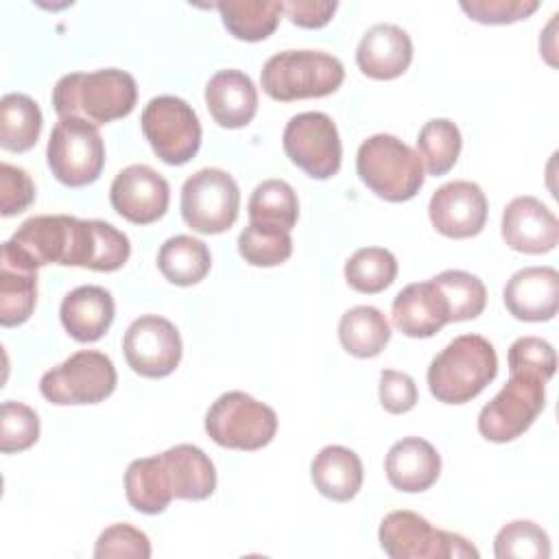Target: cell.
<instances>
[{"instance_id":"f1b7e54d","label":"cell","mask_w":559,"mask_h":559,"mask_svg":"<svg viewBox=\"0 0 559 559\" xmlns=\"http://www.w3.org/2000/svg\"><path fill=\"white\" fill-rule=\"evenodd\" d=\"M39 105L20 92L4 94L0 100V146L11 153L33 148L41 133Z\"/></svg>"},{"instance_id":"d6a6232c","label":"cell","mask_w":559,"mask_h":559,"mask_svg":"<svg viewBox=\"0 0 559 559\" xmlns=\"http://www.w3.org/2000/svg\"><path fill=\"white\" fill-rule=\"evenodd\" d=\"M247 210L251 223H269L290 231L299 216V201L284 179H266L253 188Z\"/></svg>"},{"instance_id":"7bdbcfd3","label":"cell","mask_w":559,"mask_h":559,"mask_svg":"<svg viewBox=\"0 0 559 559\" xmlns=\"http://www.w3.org/2000/svg\"><path fill=\"white\" fill-rule=\"evenodd\" d=\"M378 395H380L382 408L391 415L408 413L417 404V397H419L415 380L408 373L395 371V369L380 371Z\"/></svg>"},{"instance_id":"b9f144b4","label":"cell","mask_w":559,"mask_h":559,"mask_svg":"<svg viewBox=\"0 0 559 559\" xmlns=\"http://www.w3.org/2000/svg\"><path fill=\"white\" fill-rule=\"evenodd\" d=\"M35 199V186L24 168L2 162L0 164V214L15 216Z\"/></svg>"},{"instance_id":"e0dca14e","label":"cell","mask_w":559,"mask_h":559,"mask_svg":"<svg viewBox=\"0 0 559 559\" xmlns=\"http://www.w3.org/2000/svg\"><path fill=\"white\" fill-rule=\"evenodd\" d=\"M502 240L520 253H548L559 242L557 216L535 197H515L502 212Z\"/></svg>"},{"instance_id":"d4e9b609","label":"cell","mask_w":559,"mask_h":559,"mask_svg":"<svg viewBox=\"0 0 559 559\" xmlns=\"http://www.w3.org/2000/svg\"><path fill=\"white\" fill-rule=\"evenodd\" d=\"M310 478L321 496L334 502H347L362 487V463L345 445H325L312 459Z\"/></svg>"},{"instance_id":"8d00e7d4","label":"cell","mask_w":559,"mask_h":559,"mask_svg":"<svg viewBox=\"0 0 559 559\" xmlns=\"http://www.w3.org/2000/svg\"><path fill=\"white\" fill-rule=\"evenodd\" d=\"M493 555L498 559H548L550 537L531 520H513L498 531L493 539Z\"/></svg>"},{"instance_id":"f546056e","label":"cell","mask_w":559,"mask_h":559,"mask_svg":"<svg viewBox=\"0 0 559 559\" xmlns=\"http://www.w3.org/2000/svg\"><path fill=\"white\" fill-rule=\"evenodd\" d=\"M225 28L242 41L266 39L280 24L282 2L275 0H223L214 4Z\"/></svg>"},{"instance_id":"cb8c5ba5","label":"cell","mask_w":559,"mask_h":559,"mask_svg":"<svg viewBox=\"0 0 559 559\" xmlns=\"http://www.w3.org/2000/svg\"><path fill=\"white\" fill-rule=\"evenodd\" d=\"M164 472L173 498L205 500L216 489V467L212 459L192 443H179L162 454Z\"/></svg>"},{"instance_id":"52a82bcc","label":"cell","mask_w":559,"mask_h":559,"mask_svg":"<svg viewBox=\"0 0 559 559\" xmlns=\"http://www.w3.org/2000/svg\"><path fill=\"white\" fill-rule=\"evenodd\" d=\"M382 550L391 559H463L478 557V550L461 535L435 528L415 511H391L378 528Z\"/></svg>"},{"instance_id":"4fadbf2b","label":"cell","mask_w":559,"mask_h":559,"mask_svg":"<svg viewBox=\"0 0 559 559\" xmlns=\"http://www.w3.org/2000/svg\"><path fill=\"white\" fill-rule=\"evenodd\" d=\"M288 159L312 179H330L341 168L343 146L334 120L323 111L293 116L282 135Z\"/></svg>"},{"instance_id":"2e32d148","label":"cell","mask_w":559,"mask_h":559,"mask_svg":"<svg viewBox=\"0 0 559 559\" xmlns=\"http://www.w3.org/2000/svg\"><path fill=\"white\" fill-rule=\"evenodd\" d=\"M428 216L439 234L456 240L472 238L487 223V197L474 181H448L432 192Z\"/></svg>"},{"instance_id":"f35d334b","label":"cell","mask_w":559,"mask_h":559,"mask_svg":"<svg viewBox=\"0 0 559 559\" xmlns=\"http://www.w3.org/2000/svg\"><path fill=\"white\" fill-rule=\"evenodd\" d=\"M509 371H524V373H535L542 380H550L557 369V354L555 347L539 338V336H520L511 343L509 354Z\"/></svg>"},{"instance_id":"277c9868","label":"cell","mask_w":559,"mask_h":559,"mask_svg":"<svg viewBox=\"0 0 559 559\" xmlns=\"http://www.w3.org/2000/svg\"><path fill=\"white\" fill-rule=\"evenodd\" d=\"M356 173L376 197L391 203L413 199L424 186L419 155L391 133H376L358 146Z\"/></svg>"},{"instance_id":"4316f807","label":"cell","mask_w":559,"mask_h":559,"mask_svg":"<svg viewBox=\"0 0 559 559\" xmlns=\"http://www.w3.org/2000/svg\"><path fill=\"white\" fill-rule=\"evenodd\" d=\"M124 493L129 504L146 515H157L170 504L173 491L168 487L159 454L129 463L124 472Z\"/></svg>"},{"instance_id":"9c48e42d","label":"cell","mask_w":559,"mask_h":559,"mask_svg":"<svg viewBox=\"0 0 559 559\" xmlns=\"http://www.w3.org/2000/svg\"><path fill=\"white\" fill-rule=\"evenodd\" d=\"M48 168L68 188L94 183L105 166V144L98 127L81 118H59L46 146Z\"/></svg>"},{"instance_id":"7402d4cb","label":"cell","mask_w":559,"mask_h":559,"mask_svg":"<svg viewBox=\"0 0 559 559\" xmlns=\"http://www.w3.org/2000/svg\"><path fill=\"white\" fill-rule=\"evenodd\" d=\"M205 105L223 129L247 127L258 111V90L240 70H218L205 85Z\"/></svg>"},{"instance_id":"83f0119b","label":"cell","mask_w":559,"mask_h":559,"mask_svg":"<svg viewBox=\"0 0 559 559\" xmlns=\"http://www.w3.org/2000/svg\"><path fill=\"white\" fill-rule=\"evenodd\" d=\"M391 338L386 317L373 306H354L338 321V341L356 358L378 356Z\"/></svg>"},{"instance_id":"7c38bea8","label":"cell","mask_w":559,"mask_h":559,"mask_svg":"<svg viewBox=\"0 0 559 559\" xmlns=\"http://www.w3.org/2000/svg\"><path fill=\"white\" fill-rule=\"evenodd\" d=\"M140 124L155 155L170 166L190 162L201 146L199 116L179 96L164 94L151 98L142 109Z\"/></svg>"},{"instance_id":"60d3db41","label":"cell","mask_w":559,"mask_h":559,"mask_svg":"<svg viewBox=\"0 0 559 559\" xmlns=\"http://www.w3.org/2000/svg\"><path fill=\"white\" fill-rule=\"evenodd\" d=\"M461 9L480 24H513L526 20L539 9L537 0H472L461 2Z\"/></svg>"},{"instance_id":"30bf717a","label":"cell","mask_w":559,"mask_h":559,"mask_svg":"<svg viewBox=\"0 0 559 559\" xmlns=\"http://www.w3.org/2000/svg\"><path fill=\"white\" fill-rule=\"evenodd\" d=\"M116 382V367L107 354L81 349L48 369L39 380V391L48 402L59 406L98 404L114 393Z\"/></svg>"},{"instance_id":"8992f818","label":"cell","mask_w":559,"mask_h":559,"mask_svg":"<svg viewBox=\"0 0 559 559\" xmlns=\"http://www.w3.org/2000/svg\"><path fill=\"white\" fill-rule=\"evenodd\" d=\"M205 432L229 450H260L277 432L275 411L245 391H227L205 413Z\"/></svg>"},{"instance_id":"3957f363","label":"cell","mask_w":559,"mask_h":559,"mask_svg":"<svg viewBox=\"0 0 559 559\" xmlns=\"http://www.w3.org/2000/svg\"><path fill=\"white\" fill-rule=\"evenodd\" d=\"M498 373L493 345L480 334L450 341L428 367V389L443 404H465L483 393Z\"/></svg>"},{"instance_id":"5bb4252c","label":"cell","mask_w":559,"mask_h":559,"mask_svg":"<svg viewBox=\"0 0 559 559\" xmlns=\"http://www.w3.org/2000/svg\"><path fill=\"white\" fill-rule=\"evenodd\" d=\"M127 365L144 378L170 376L181 360V336L173 321L159 314L138 317L124 332Z\"/></svg>"},{"instance_id":"9a60e30c","label":"cell","mask_w":559,"mask_h":559,"mask_svg":"<svg viewBox=\"0 0 559 559\" xmlns=\"http://www.w3.org/2000/svg\"><path fill=\"white\" fill-rule=\"evenodd\" d=\"M111 207L135 225H148L162 218L168 210V181L146 164H131L122 168L109 188Z\"/></svg>"},{"instance_id":"ffe728a7","label":"cell","mask_w":559,"mask_h":559,"mask_svg":"<svg viewBox=\"0 0 559 559\" xmlns=\"http://www.w3.org/2000/svg\"><path fill=\"white\" fill-rule=\"evenodd\" d=\"M413 61V41L395 24H376L358 41L356 63L360 72L376 81H391L406 72Z\"/></svg>"},{"instance_id":"4dcf8cb0","label":"cell","mask_w":559,"mask_h":559,"mask_svg":"<svg viewBox=\"0 0 559 559\" xmlns=\"http://www.w3.org/2000/svg\"><path fill=\"white\" fill-rule=\"evenodd\" d=\"M461 131L448 118L428 120L417 135V155L432 177H441L456 164L461 155Z\"/></svg>"},{"instance_id":"1f68e13d","label":"cell","mask_w":559,"mask_h":559,"mask_svg":"<svg viewBox=\"0 0 559 559\" xmlns=\"http://www.w3.org/2000/svg\"><path fill=\"white\" fill-rule=\"evenodd\" d=\"M37 304V271L0 262V323L15 328L28 321Z\"/></svg>"},{"instance_id":"ee69618b","label":"cell","mask_w":559,"mask_h":559,"mask_svg":"<svg viewBox=\"0 0 559 559\" xmlns=\"http://www.w3.org/2000/svg\"><path fill=\"white\" fill-rule=\"evenodd\" d=\"M336 2L332 0H288L282 2V11L286 13V17L301 26V28H321L325 26L334 11H336Z\"/></svg>"},{"instance_id":"ba28073f","label":"cell","mask_w":559,"mask_h":559,"mask_svg":"<svg viewBox=\"0 0 559 559\" xmlns=\"http://www.w3.org/2000/svg\"><path fill=\"white\" fill-rule=\"evenodd\" d=\"M546 404V380L535 373L513 371L507 384L487 402L478 415V432L493 443L522 437Z\"/></svg>"},{"instance_id":"836d02e7","label":"cell","mask_w":559,"mask_h":559,"mask_svg":"<svg viewBox=\"0 0 559 559\" xmlns=\"http://www.w3.org/2000/svg\"><path fill=\"white\" fill-rule=\"evenodd\" d=\"M397 275V260L384 247H362L345 262L347 284L365 295H376L393 284Z\"/></svg>"},{"instance_id":"7a4b0ae2","label":"cell","mask_w":559,"mask_h":559,"mask_svg":"<svg viewBox=\"0 0 559 559\" xmlns=\"http://www.w3.org/2000/svg\"><path fill=\"white\" fill-rule=\"evenodd\" d=\"M135 100V79L120 68L70 72L52 87V105L59 118H81L94 127L127 118Z\"/></svg>"},{"instance_id":"d590c367","label":"cell","mask_w":559,"mask_h":559,"mask_svg":"<svg viewBox=\"0 0 559 559\" xmlns=\"http://www.w3.org/2000/svg\"><path fill=\"white\" fill-rule=\"evenodd\" d=\"M432 282L439 286V290L448 301L450 321H469L485 310L487 288L480 277L467 271L445 269L437 273Z\"/></svg>"},{"instance_id":"ab89813d","label":"cell","mask_w":559,"mask_h":559,"mask_svg":"<svg viewBox=\"0 0 559 559\" xmlns=\"http://www.w3.org/2000/svg\"><path fill=\"white\" fill-rule=\"evenodd\" d=\"M96 559H111V557H133V559H148L151 557V542L146 533L140 528L120 522L107 526L94 546Z\"/></svg>"},{"instance_id":"44dd1931","label":"cell","mask_w":559,"mask_h":559,"mask_svg":"<svg viewBox=\"0 0 559 559\" xmlns=\"http://www.w3.org/2000/svg\"><path fill=\"white\" fill-rule=\"evenodd\" d=\"M384 472L397 491L419 493L437 483L441 474V456L430 441L421 437H404L389 448Z\"/></svg>"},{"instance_id":"ac0fdd59","label":"cell","mask_w":559,"mask_h":559,"mask_svg":"<svg viewBox=\"0 0 559 559\" xmlns=\"http://www.w3.org/2000/svg\"><path fill=\"white\" fill-rule=\"evenodd\" d=\"M502 299L507 310L520 321H550L559 310V273L552 266H524L515 271Z\"/></svg>"},{"instance_id":"e575fe53","label":"cell","mask_w":559,"mask_h":559,"mask_svg":"<svg viewBox=\"0 0 559 559\" xmlns=\"http://www.w3.org/2000/svg\"><path fill=\"white\" fill-rule=\"evenodd\" d=\"M238 253L251 266H277L293 253L290 231L269 223H249L238 236Z\"/></svg>"},{"instance_id":"484cf974","label":"cell","mask_w":559,"mask_h":559,"mask_svg":"<svg viewBox=\"0 0 559 559\" xmlns=\"http://www.w3.org/2000/svg\"><path fill=\"white\" fill-rule=\"evenodd\" d=\"M210 266L207 245L186 234L168 238L157 251V269L175 286L199 284L210 273Z\"/></svg>"},{"instance_id":"6da1fadb","label":"cell","mask_w":559,"mask_h":559,"mask_svg":"<svg viewBox=\"0 0 559 559\" xmlns=\"http://www.w3.org/2000/svg\"><path fill=\"white\" fill-rule=\"evenodd\" d=\"M131 255L124 231L98 218L68 214H39L26 218L2 242V260L13 266L37 271L44 264L83 266L92 271H118Z\"/></svg>"},{"instance_id":"603a6c76","label":"cell","mask_w":559,"mask_h":559,"mask_svg":"<svg viewBox=\"0 0 559 559\" xmlns=\"http://www.w3.org/2000/svg\"><path fill=\"white\" fill-rule=\"evenodd\" d=\"M116 314L114 297L107 288L85 284L70 290L59 308L63 330L79 343L98 341L111 325Z\"/></svg>"},{"instance_id":"5b68a950","label":"cell","mask_w":559,"mask_h":559,"mask_svg":"<svg viewBox=\"0 0 559 559\" xmlns=\"http://www.w3.org/2000/svg\"><path fill=\"white\" fill-rule=\"evenodd\" d=\"M345 68L338 57L323 50H284L266 59L262 90L282 103L321 98L341 87Z\"/></svg>"},{"instance_id":"d6986e66","label":"cell","mask_w":559,"mask_h":559,"mask_svg":"<svg viewBox=\"0 0 559 559\" xmlns=\"http://www.w3.org/2000/svg\"><path fill=\"white\" fill-rule=\"evenodd\" d=\"M391 319L402 334L411 338H428L450 323V308L432 280L413 282L395 295Z\"/></svg>"},{"instance_id":"8fae6325","label":"cell","mask_w":559,"mask_h":559,"mask_svg":"<svg viewBox=\"0 0 559 559\" xmlns=\"http://www.w3.org/2000/svg\"><path fill=\"white\" fill-rule=\"evenodd\" d=\"M181 218L199 234L227 231L240 210L236 179L221 168H201L181 186Z\"/></svg>"},{"instance_id":"74e56055","label":"cell","mask_w":559,"mask_h":559,"mask_svg":"<svg viewBox=\"0 0 559 559\" xmlns=\"http://www.w3.org/2000/svg\"><path fill=\"white\" fill-rule=\"evenodd\" d=\"M39 439L37 413L22 404L7 400L0 408V450L4 454L24 452Z\"/></svg>"}]
</instances>
